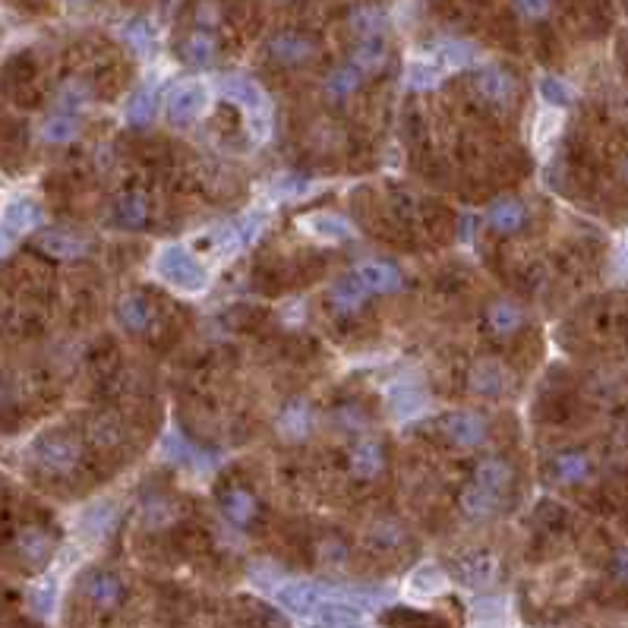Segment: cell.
<instances>
[{
	"mask_svg": "<svg viewBox=\"0 0 628 628\" xmlns=\"http://www.w3.org/2000/svg\"><path fill=\"white\" fill-rule=\"evenodd\" d=\"M477 483H483L486 490H493V493H502L505 486H509L512 480V468L505 464L502 458H486L477 464V474H474Z\"/></svg>",
	"mask_w": 628,
	"mask_h": 628,
	"instance_id": "28",
	"label": "cell"
},
{
	"mask_svg": "<svg viewBox=\"0 0 628 628\" xmlns=\"http://www.w3.org/2000/svg\"><path fill=\"white\" fill-rule=\"evenodd\" d=\"M124 38L130 42V48L139 51V54H149L152 45H155V32L149 29L146 19H133V23H127L124 26Z\"/></svg>",
	"mask_w": 628,
	"mask_h": 628,
	"instance_id": "39",
	"label": "cell"
},
{
	"mask_svg": "<svg viewBox=\"0 0 628 628\" xmlns=\"http://www.w3.org/2000/svg\"><path fill=\"white\" fill-rule=\"evenodd\" d=\"M414 591H420V594H433V591H439L442 587V572L439 569H433V565H423V569H417L414 572Z\"/></svg>",
	"mask_w": 628,
	"mask_h": 628,
	"instance_id": "42",
	"label": "cell"
},
{
	"mask_svg": "<svg viewBox=\"0 0 628 628\" xmlns=\"http://www.w3.org/2000/svg\"><path fill=\"white\" fill-rule=\"evenodd\" d=\"M221 89H225L228 98L240 101V105L253 114V124H256V120H262V124L269 120V98H266V92H262L253 83V79H247V76H228V79H221Z\"/></svg>",
	"mask_w": 628,
	"mask_h": 628,
	"instance_id": "4",
	"label": "cell"
},
{
	"mask_svg": "<svg viewBox=\"0 0 628 628\" xmlns=\"http://www.w3.org/2000/svg\"><path fill=\"white\" fill-rule=\"evenodd\" d=\"M382 622L392 625V628H449L442 619H436L430 613H414V610H404V606L389 610L386 616H382Z\"/></svg>",
	"mask_w": 628,
	"mask_h": 628,
	"instance_id": "30",
	"label": "cell"
},
{
	"mask_svg": "<svg viewBox=\"0 0 628 628\" xmlns=\"http://www.w3.org/2000/svg\"><path fill=\"white\" fill-rule=\"evenodd\" d=\"M496 505H499V493L486 490L483 483L471 480L468 486H464V493H461V509L468 512L471 518H486V515H493V512H496Z\"/></svg>",
	"mask_w": 628,
	"mask_h": 628,
	"instance_id": "19",
	"label": "cell"
},
{
	"mask_svg": "<svg viewBox=\"0 0 628 628\" xmlns=\"http://www.w3.org/2000/svg\"><path fill=\"white\" fill-rule=\"evenodd\" d=\"M524 221H528V212H524L518 199H499L490 209V225L502 234H515Z\"/></svg>",
	"mask_w": 628,
	"mask_h": 628,
	"instance_id": "22",
	"label": "cell"
},
{
	"mask_svg": "<svg viewBox=\"0 0 628 628\" xmlns=\"http://www.w3.org/2000/svg\"><path fill=\"white\" fill-rule=\"evenodd\" d=\"M180 54L190 67H212L215 57H218V42L209 29H196L184 38V45H180Z\"/></svg>",
	"mask_w": 628,
	"mask_h": 628,
	"instance_id": "14",
	"label": "cell"
},
{
	"mask_svg": "<svg viewBox=\"0 0 628 628\" xmlns=\"http://www.w3.org/2000/svg\"><path fill=\"white\" fill-rule=\"evenodd\" d=\"M38 250L48 253V256H57V259H73V256H83L86 253V243H83V237L54 228V231H42V234H38Z\"/></svg>",
	"mask_w": 628,
	"mask_h": 628,
	"instance_id": "17",
	"label": "cell"
},
{
	"mask_svg": "<svg viewBox=\"0 0 628 628\" xmlns=\"http://www.w3.org/2000/svg\"><path fill=\"white\" fill-rule=\"evenodd\" d=\"M354 29L367 38V35H379V29H382V13L379 10H360V13H354Z\"/></svg>",
	"mask_w": 628,
	"mask_h": 628,
	"instance_id": "43",
	"label": "cell"
},
{
	"mask_svg": "<svg viewBox=\"0 0 628 628\" xmlns=\"http://www.w3.org/2000/svg\"><path fill=\"white\" fill-rule=\"evenodd\" d=\"M42 136L45 143H54V146H64V143H73L79 136V114L76 111H57L45 120L42 127Z\"/></svg>",
	"mask_w": 628,
	"mask_h": 628,
	"instance_id": "20",
	"label": "cell"
},
{
	"mask_svg": "<svg viewBox=\"0 0 628 628\" xmlns=\"http://www.w3.org/2000/svg\"><path fill=\"white\" fill-rule=\"evenodd\" d=\"M79 458H83V452H79V439L64 433V430L45 433L42 439L35 442V461L42 464L45 471H51V474L76 471Z\"/></svg>",
	"mask_w": 628,
	"mask_h": 628,
	"instance_id": "2",
	"label": "cell"
},
{
	"mask_svg": "<svg viewBox=\"0 0 628 628\" xmlns=\"http://www.w3.org/2000/svg\"><path fill=\"white\" fill-rule=\"evenodd\" d=\"M310 430H313V411L303 401L291 404V408L281 414V433H285V436L300 439V436H307Z\"/></svg>",
	"mask_w": 628,
	"mask_h": 628,
	"instance_id": "31",
	"label": "cell"
},
{
	"mask_svg": "<svg viewBox=\"0 0 628 628\" xmlns=\"http://www.w3.org/2000/svg\"><path fill=\"white\" fill-rule=\"evenodd\" d=\"M622 174H625V177H628V161H625V168H622Z\"/></svg>",
	"mask_w": 628,
	"mask_h": 628,
	"instance_id": "50",
	"label": "cell"
},
{
	"mask_svg": "<svg viewBox=\"0 0 628 628\" xmlns=\"http://www.w3.org/2000/svg\"><path fill=\"white\" fill-rule=\"evenodd\" d=\"M458 575L464 584H490L496 578V559L477 553V556H464L458 562Z\"/></svg>",
	"mask_w": 628,
	"mask_h": 628,
	"instance_id": "25",
	"label": "cell"
},
{
	"mask_svg": "<svg viewBox=\"0 0 628 628\" xmlns=\"http://www.w3.org/2000/svg\"><path fill=\"white\" fill-rule=\"evenodd\" d=\"M351 471L363 480H370L382 471V449L376 442H360L351 452Z\"/></svg>",
	"mask_w": 628,
	"mask_h": 628,
	"instance_id": "26",
	"label": "cell"
},
{
	"mask_svg": "<svg viewBox=\"0 0 628 628\" xmlns=\"http://www.w3.org/2000/svg\"><path fill=\"white\" fill-rule=\"evenodd\" d=\"M553 471V480L559 483H584L587 477H591V458H587L584 452H559L550 464Z\"/></svg>",
	"mask_w": 628,
	"mask_h": 628,
	"instance_id": "18",
	"label": "cell"
},
{
	"mask_svg": "<svg viewBox=\"0 0 628 628\" xmlns=\"http://www.w3.org/2000/svg\"><path fill=\"white\" fill-rule=\"evenodd\" d=\"M540 95H543V101H550V105L565 108L572 101V86L562 83V79H556V76H543L540 79Z\"/></svg>",
	"mask_w": 628,
	"mask_h": 628,
	"instance_id": "40",
	"label": "cell"
},
{
	"mask_svg": "<svg viewBox=\"0 0 628 628\" xmlns=\"http://www.w3.org/2000/svg\"><path fill=\"white\" fill-rule=\"evenodd\" d=\"M360 79H363V73L354 64H344V67H338V70L329 73V79H326V95L332 101H344L351 92H357Z\"/></svg>",
	"mask_w": 628,
	"mask_h": 628,
	"instance_id": "27",
	"label": "cell"
},
{
	"mask_svg": "<svg viewBox=\"0 0 628 628\" xmlns=\"http://www.w3.org/2000/svg\"><path fill=\"white\" fill-rule=\"evenodd\" d=\"M439 79H442V70L436 64H427V60H414V64L408 67V86L417 89V92L433 89Z\"/></svg>",
	"mask_w": 628,
	"mask_h": 628,
	"instance_id": "37",
	"label": "cell"
},
{
	"mask_svg": "<svg viewBox=\"0 0 628 628\" xmlns=\"http://www.w3.org/2000/svg\"><path fill=\"white\" fill-rule=\"evenodd\" d=\"M357 275L367 281V288L370 291H395L398 285H401V275H398V269L392 266V262H379V259H373V262H363V266L357 269Z\"/></svg>",
	"mask_w": 628,
	"mask_h": 628,
	"instance_id": "21",
	"label": "cell"
},
{
	"mask_svg": "<svg viewBox=\"0 0 628 628\" xmlns=\"http://www.w3.org/2000/svg\"><path fill=\"white\" fill-rule=\"evenodd\" d=\"M303 228H307L313 237H319V240H344L351 234V225L344 218H338V215H310L307 221H303Z\"/></svg>",
	"mask_w": 628,
	"mask_h": 628,
	"instance_id": "29",
	"label": "cell"
},
{
	"mask_svg": "<svg viewBox=\"0 0 628 628\" xmlns=\"http://www.w3.org/2000/svg\"><path fill=\"white\" fill-rule=\"evenodd\" d=\"M477 89L486 101H493V105H509L515 98V79L502 67H483L477 73Z\"/></svg>",
	"mask_w": 628,
	"mask_h": 628,
	"instance_id": "10",
	"label": "cell"
},
{
	"mask_svg": "<svg viewBox=\"0 0 628 628\" xmlns=\"http://www.w3.org/2000/svg\"><path fill=\"white\" fill-rule=\"evenodd\" d=\"M117 319L127 332H146L152 322V307L143 294H124L117 303Z\"/></svg>",
	"mask_w": 628,
	"mask_h": 628,
	"instance_id": "15",
	"label": "cell"
},
{
	"mask_svg": "<svg viewBox=\"0 0 628 628\" xmlns=\"http://www.w3.org/2000/svg\"><path fill=\"white\" fill-rule=\"evenodd\" d=\"M196 19H199V26H202V29L218 26V7L209 0V4H202V7L196 10Z\"/></svg>",
	"mask_w": 628,
	"mask_h": 628,
	"instance_id": "47",
	"label": "cell"
},
{
	"mask_svg": "<svg viewBox=\"0 0 628 628\" xmlns=\"http://www.w3.org/2000/svg\"><path fill=\"white\" fill-rule=\"evenodd\" d=\"M86 597H89V603L95 606V610L108 613L120 600H124V584H120V578L111 575V572H92L86 578Z\"/></svg>",
	"mask_w": 628,
	"mask_h": 628,
	"instance_id": "7",
	"label": "cell"
},
{
	"mask_svg": "<svg viewBox=\"0 0 628 628\" xmlns=\"http://www.w3.org/2000/svg\"><path fill=\"white\" fill-rule=\"evenodd\" d=\"M16 556L23 559L29 569H42V565H48L51 553H54V540L45 528H38V524H29V528H23L16 534Z\"/></svg>",
	"mask_w": 628,
	"mask_h": 628,
	"instance_id": "5",
	"label": "cell"
},
{
	"mask_svg": "<svg viewBox=\"0 0 628 628\" xmlns=\"http://www.w3.org/2000/svg\"><path fill=\"white\" fill-rule=\"evenodd\" d=\"M114 218L120 228H143L149 218V199L146 193L130 190L114 202Z\"/></svg>",
	"mask_w": 628,
	"mask_h": 628,
	"instance_id": "16",
	"label": "cell"
},
{
	"mask_svg": "<svg viewBox=\"0 0 628 628\" xmlns=\"http://www.w3.org/2000/svg\"><path fill=\"white\" fill-rule=\"evenodd\" d=\"M319 559L341 565L344 559H348V546H344L341 540H322L319 543Z\"/></svg>",
	"mask_w": 628,
	"mask_h": 628,
	"instance_id": "45",
	"label": "cell"
},
{
	"mask_svg": "<svg viewBox=\"0 0 628 628\" xmlns=\"http://www.w3.org/2000/svg\"><path fill=\"white\" fill-rule=\"evenodd\" d=\"M89 101V86L86 83H79V79H70V83H64V89L57 92V105L60 111H76L83 108Z\"/></svg>",
	"mask_w": 628,
	"mask_h": 628,
	"instance_id": "38",
	"label": "cell"
},
{
	"mask_svg": "<svg viewBox=\"0 0 628 628\" xmlns=\"http://www.w3.org/2000/svg\"><path fill=\"white\" fill-rule=\"evenodd\" d=\"M436 54H439V64H442V67H449V70L471 67V64H474V57H477V51H474L468 42H442Z\"/></svg>",
	"mask_w": 628,
	"mask_h": 628,
	"instance_id": "33",
	"label": "cell"
},
{
	"mask_svg": "<svg viewBox=\"0 0 628 628\" xmlns=\"http://www.w3.org/2000/svg\"><path fill=\"white\" fill-rule=\"evenodd\" d=\"M67 4H73V7H76V4H86V0H67Z\"/></svg>",
	"mask_w": 628,
	"mask_h": 628,
	"instance_id": "49",
	"label": "cell"
},
{
	"mask_svg": "<svg viewBox=\"0 0 628 628\" xmlns=\"http://www.w3.org/2000/svg\"><path fill=\"white\" fill-rule=\"evenodd\" d=\"M445 436L458 445H480L486 439V427L477 414H468V411H458V414H449L445 417Z\"/></svg>",
	"mask_w": 628,
	"mask_h": 628,
	"instance_id": "13",
	"label": "cell"
},
{
	"mask_svg": "<svg viewBox=\"0 0 628 628\" xmlns=\"http://www.w3.org/2000/svg\"><path fill=\"white\" fill-rule=\"evenodd\" d=\"M613 575H616L622 584H628V550H619V553H616V559H613Z\"/></svg>",
	"mask_w": 628,
	"mask_h": 628,
	"instance_id": "48",
	"label": "cell"
},
{
	"mask_svg": "<svg viewBox=\"0 0 628 628\" xmlns=\"http://www.w3.org/2000/svg\"><path fill=\"white\" fill-rule=\"evenodd\" d=\"M221 512H225V518L237 524V528H247L256 518V496L250 490H243V486H228V490L221 493Z\"/></svg>",
	"mask_w": 628,
	"mask_h": 628,
	"instance_id": "12",
	"label": "cell"
},
{
	"mask_svg": "<svg viewBox=\"0 0 628 628\" xmlns=\"http://www.w3.org/2000/svg\"><path fill=\"white\" fill-rule=\"evenodd\" d=\"M158 275L177 291H199L206 285V269L187 247H165L158 253Z\"/></svg>",
	"mask_w": 628,
	"mask_h": 628,
	"instance_id": "1",
	"label": "cell"
},
{
	"mask_svg": "<svg viewBox=\"0 0 628 628\" xmlns=\"http://www.w3.org/2000/svg\"><path fill=\"white\" fill-rule=\"evenodd\" d=\"M367 300H370V288H367V281H363L357 272L348 275V278H341V281H335V288H332V307L338 313H357Z\"/></svg>",
	"mask_w": 628,
	"mask_h": 628,
	"instance_id": "11",
	"label": "cell"
},
{
	"mask_svg": "<svg viewBox=\"0 0 628 628\" xmlns=\"http://www.w3.org/2000/svg\"><path fill=\"white\" fill-rule=\"evenodd\" d=\"M269 51L278 64H303V60H310L316 54V45L300 32H281L269 42Z\"/></svg>",
	"mask_w": 628,
	"mask_h": 628,
	"instance_id": "8",
	"label": "cell"
},
{
	"mask_svg": "<svg viewBox=\"0 0 628 628\" xmlns=\"http://www.w3.org/2000/svg\"><path fill=\"white\" fill-rule=\"evenodd\" d=\"M89 436H92L95 445H117L120 442V427L111 417H98V420H92Z\"/></svg>",
	"mask_w": 628,
	"mask_h": 628,
	"instance_id": "41",
	"label": "cell"
},
{
	"mask_svg": "<svg viewBox=\"0 0 628 628\" xmlns=\"http://www.w3.org/2000/svg\"><path fill=\"white\" fill-rule=\"evenodd\" d=\"M398 540H401V528L395 521H379L373 528V543L379 546H395Z\"/></svg>",
	"mask_w": 628,
	"mask_h": 628,
	"instance_id": "44",
	"label": "cell"
},
{
	"mask_svg": "<svg viewBox=\"0 0 628 628\" xmlns=\"http://www.w3.org/2000/svg\"><path fill=\"white\" fill-rule=\"evenodd\" d=\"M38 218H42V209L35 206L32 199H16L7 206L4 212V221H0V234L4 237H23L26 231H32L38 225Z\"/></svg>",
	"mask_w": 628,
	"mask_h": 628,
	"instance_id": "9",
	"label": "cell"
},
{
	"mask_svg": "<svg viewBox=\"0 0 628 628\" xmlns=\"http://www.w3.org/2000/svg\"><path fill=\"white\" fill-rule=\"evenodd\" d=\"M389 408H392L395 417L408 420V417H414L423 408V392L420 389H408V386H398L389 395Z\"/></svg>",
	"mask_w": 628,
	"mask_h": 628,
	"instance_id": "32",
	"label": "cell"
},
{
	"mask_svg": "<svg viewBox=\"0 0 628 628\" xmlns=\"http://www.w3.org/2000/svg\"><path fill=\"white\" fill-rule=\"evenodd\" d=\"M152 117H155V92L152 89L136 92L127 105V120L133 127H146Z\"/></svg>",
	"mask_w": 628,
	"mask_h": 628,
	"instance_id": "36",
	"label": "cell"
},
{
	"mask_svg": "<svg viewBox=\"0 0 628 628\" xmlns=\"http://www.w3.org/2000/svg\"><path fill=\"white\" fill-rule=\"evenodd\" d=\"M515 4H518V10L528 16V19H540V16L550 13L553 0H515Z\"/></svg>",
	"mask_w": 628,
	"mask_h": 628,
	"instance_id": "46",
	"label": "cell"
},
{
	"mask_svg": "<svg viewBox=\"0 0 628 628\" xmlns=\"http://www.w3.org/2000/svg\"><path fill=\"white\" fill-rule=\"evenodd\" d=\"M386 42H382V35H367L363 42L354 48V57H351V64L360 70V73H373L379 70L382 64H386Z\"/></svg>",
	"mask_w": 628,
	"mask_h": 628,
	"instance_id": "23",
	"label": "cell"
},
{
	"mask_svg": "<svg viewBox=\"0 0 628 628\" xmlns=\"http://www.w3.org/2000/svg\"><path fill=\"white\" fill-rule=\"evenodd\" d=\"M521 326V310L509 300H499L490 307V329L499 332V335H509Z\"/></svg>",
	"mask_w": 628,
	"mask_h": 628,
	"instance_id": "34",
	"label": "cell"
},
{
	"mask_svg": "<svg viewBox=\"0 0 628 628\" xmlns=\"http://www.w3.org/2000/svg\"><path fill=\"white\" fill-rule=\"evenodd\" d=\"M209 105V89L202 83H180L171 95H168V114L174 124H190L196 120Z\"/></svg>",
	"mask_w": 628,
	"mask_h": 628,
	"instance_id": "3",
	"label": "cell"
},
{
	"mask_svg": "<svg viewBox=\"0 0 628 628\" xmlns=\"http://www.w3.org/2000/svg\"><path fill=\"white\" fill-rule=\"evenodd\" d=\"M165 455L171 461H177V464H190V468H196V464L206 461V455H202L196 445H190L184 436H177V433L165 436Z\"/></svg>",
	"mask_w": 628,
	"mask_h": 628,
	"instance_id": "35",
	"label": "cell"
},
{
	"mask_svg": "<svg viewBox=\"0 0 628 628\" xmlns=\"http://www.w3.org/2000/svg\"><path fill=\"white\" fill-rule=\"evenodd\" d=\"M322 600H326V591H322V587L313 584V581H291V584L278 587V603L288 606V610L297 613V616L319 613Z\"/></svg>",
	"mask_w": 628,
	"mask_h": 628,
	"instance_id": "6",
	"label": "cell"
},
{
	"mask_svg": "<svg viewBox=\"0 0 628 628\" xmlns=\"http://www.w3.org/2000/svg\"><path fill=\"white\" fill-rule=\"evenodd\" d=\"M505 386V370L496 360H480L471 370V389L480 395H499Z\"/></svg>",
	"mask_w": 628,
	"mask_h": 628,
	"instance_id": "24",
	"label": "cell"
}]
</instances>
